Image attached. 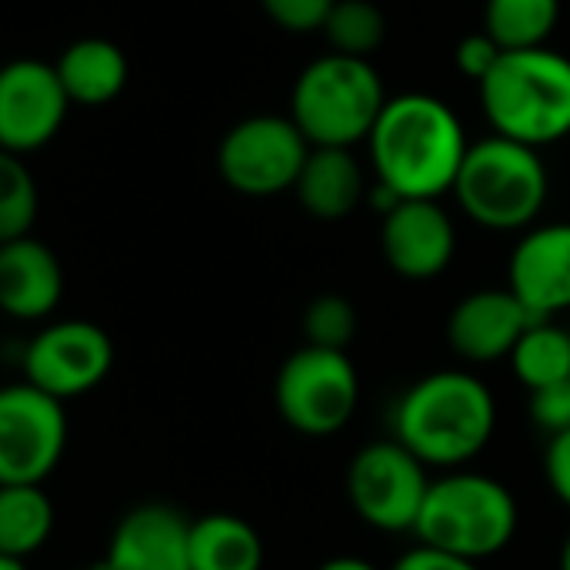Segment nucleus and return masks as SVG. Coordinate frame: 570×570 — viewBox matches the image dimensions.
<instances>
[{
  "instance_id": "1",
  "label": "nucleus",
  "mask_w": 570,
  "mask_h": 570,
  "mask_svg": "<svg viewBox=\"0 0 570 570\" xmlns=\"http://www.w3.org/2000/svg\"><path fill=\"white\" fill-rule=\"evenodd\" d=\"M364 144L374 177L404 200L451 194L471 147L454 107L434 94L387 97Z\"/></svg>"
},
{
  "instance_id": "2",
  "label": "nucleus",
  "mask_w": 570,
  "mask_h": 570,
  "mask_svg": "<svg viewBox=\"0 0 570 570\" xmlns=\"http://www.w3.org/2000/svg\"><path fill=\"white\" fill-rule=\"evenodd\" d=\"M391 428L394 441L428 468L458 471L491 444L498 404L481 377L468 371H434L401 394Z\"/></svg>"
},
{
  "instance_id": "3",
  "label": "nucleus",
  "mask_w": 570,
  "mask_h": 570,
  "mask_svg": "<svg viewBox=\"0 0 570 570\" xmlns=\"http://www.w3.org/2000/svg\"><path fill=\"white\" fill-rule=\"evenodd\" d=\"M478 90L494 134L534 150L570 137V57L554 47L504 50Z\"/></svg>"
},
{
  "instance_id": "4",
  "label": "nucleus",
  "mask_w": 570,
  "mask_h": 570,
  "mask_svg": "<svg viewBox=\"0 0 570 570\" xmlns=\"http://www.w3.org/2000/svg\"><path fill=\"white\" fill-rule=\"evenodd\" d=\"M384 104V80L371 60L324 53L297 73L287 117L311 147H354L367 140Z\"/></svg>"
},
{
  "instance_id": "5",
  "label": "nucleus",
  "mask_w": 570,
  "mask_h": 570,
  "mask_svg": "<svg viewBox=\"0 0 570 570\" xmlns=\"http://www.w3.org/2000/svg\"><path fill=\"white\" fill-rule=\"evenodd\" d=\"M551 177L528 144L491 134L468 147L451 194L461 210L488 230H524L548 204Z\"/></svg>"
},
{
  "instance_id": "6",
  "label": "nucleus",
  "mask_w": 570,
  "mask_h": 570,
  "mask_svg": "<svg viewBox=\"0 0 570 570\" xmlns=\"http://www.w3.org/2000/svg\"><path fill=\"white\" fill-rule=\"evenodd\" d=\"M518 521V501L501 481L478 471H448L431 481L414 534L421 544L481 564L514 541Z\"/></svg>"
},
{
  "instance_id": "7",
  "label": "nucleus",
  "mask_w": 570,
  "mask_h": 570,
  "mask_svg": "<svg viewBox=\"0 0 570 570\" xmlns=\"http://www.w3.org/2000/svg\"><path fill=\"white\" fill-rule=\"evenodd\" d=\"M274 401L297 434L327 438L354 417L361 404V377L347 351L307 344L281 364Z\"/></svg>"
},
{
  "instance_id": "8",
  "label": "nucleus",
  "mask_w": 570,
  "mask_h": 570,
  "mask_svg": "<svg viewBox=\"0 0 570 570\" xmlns=\"http://www.w3.org/2000/svg\"><path fill=\"white\" fill-rule=\"evenodd\" d=\"M307 154L311 144L291 117L257 114L224 134L217 147V170L234 194L277 197L294 190Z\"/></svg>"
},
{
  "instance_id": "9",
  "label": "nucleus",
  "mask_w": 570,
  "mask_h": 570,
  "mask_svg": "<svg viewBox=\"0 0 570 570\" xmlns=\"http://www.w3.org/2000/svg\"><path fill=\"white\" fill-rule=\"evenodd\" d=\"M431 478L401 441H374L361 448L347 468V501L364 524L384 534L417 528Z\"/></svg>"
},
{
  "instance_id": "10",
  "label": "nucleus",
  "mask_w": 570,
  "mask_h": 570,
  "mask_svg": "<svg viewBox=\"0 0 570 570\" xmlns=\"http://www.w3.org/2000/svg\"><path fill=\"white\" fill-rule=\"evenodd\" d=\"M63 401L17 381L0 387V484H43L67 451Z\"/></svg>"
},
{
  "instance_id": "11",
  "label": "nucleus",
  "mask_w": 570,
  "mask_h": 570,
  "mask_svg": "<svg viewBox=\"0 0 570 570\" xmlns=\"http://www.w3.org/2000/svg\"><path fill=\"white\" fill-rule=\"evenodd\" d=\"M23 381L57 401L97 391L114 367V341L94 321H50L20 354Z\"/></svg>"
},
{
  "instance_id": "12",
  "label": "nucleus",
  "mask_w": 570,
  "mask_h": 570,
  "mask_svg": "<svg viewBox=\"0 0 570 570\" xmlns=\"http://www.w3.org/2000/svg\"><path fill=\"white\" fill-rule=\"evenodd\" d=\"M70 110L57 67L40 57H17L0 67V150L33 154L47 147Z\"/></svg>"
},
{
  "instance_id": "13",
  "label": "nucleus",
  "mask_w": 570,
  "mask_h": 570,
  "mask_svg": "<svg viewBox=\"0 0 570 570\" xmlns=\"http://www.w3.org/2000/svg\"><path fill=\"white\" fill-rule=\"evenodd\" d=\"M381 250L394 274L431 281L451 267L458 230L438 200H401L381 217Z\"/></svg>"
},
{
  "instance_id": "14",
  "label": "nucleus",
  "mask_w": 570,
  "mask_h": 570,
  "mask_svg": "<svg viewBox=\"0 0 570 570\" xmlns=\"http://www.w3.org/2000/svg\"><path fill=\"white\" fill-rule=\"evenodd\" d=\"M107 570H190V518L164 501L130 508L110 531Z\"/></svg>"
},
{
  "instance_id": "15",
  "label": "nucleus",
  "mask_w": 570,
  "mask_h": 570,
  "mask_svg": "<svg viewBox=\"0 0 570 570\" xmlns=\"http://www.w3.org/2000/svg\"><path fill=\"white\" fill-rule=\"evenodd\" d=\"M508 287L538 321L570 311V224H544L518 240Z\"/></svg>"
},
{
  "instance_id": "16",
  "label": "nucleus",
  "mask_w": 570,
  "mask_h": 570,
  "mask_svg": "<svg viewBox=\"0 0 570 570\" xmlns=\"http://www.w3.org/2000/svg\"><path fill=\"white\" fill-rule=\"evenodd\" d=\"M538 321L511 287L501 291H474L464 297L448 321V341L458 357L471 364H494L511 357L521 334Z\"/></svg>"
},
{
  "instance_id": "17",
  "label": "nucleus",
  "mask_w": 570,
  "mask_h": 570,
  "mask_svg": "<svg viewBox=\"0 0 570 570\" xmlns=\"http://www.w3.org/2000/svg\"><path fill=\"white\" fill-rule=\"evenodd\" d=\"M63 297L60 257L33 234L0 244V314L47 321Z\"/></svg>"
},
{
  "instance_id": "18",
  "label": "nucleus",
  "mask_w": 570,
  "mask_h": 570,
  "mask_svg": "<svg viewBox=\"0 0 570 570\" xmlns=\"http://www.w3.org/2000/svg\"><path fill=\"white\" fill-rule=\"evenodd\" d=\"M367 177L354 147H311L294 194L317 220H344L367 204Z\"/></svg>"
},
{
  "instance_id": "19",
  "label": "nucleus",
  "mask_w": 570,
  "mask_h": 570,
  "mask_svg": "<svg viewBox=\"0 0 570 570\" xmlns=\"http://www.w3.org/2000/svg\"><path fill=\"white\" fill-rule=\"evenodd\" d=\"M53 67L70 104L80 107H104L117 100L130 80L127 53L107 37H80L67 43Z\"/></svg>"
},
{
  "instance_id": "20",
  "label": "nucleus",
  "mask_w": 570,
  "mask_h": 570,
  "mask_svg": "<svg viewBox=\"0 0 570 570\" xmlns=\"http://www.w3.org/2000/svg\"><path fill=\"white\" fill-rule=\"evenodd\" d=\"M264 541L237 514H204L190 521V570H261Z\"/></svg>"
},
{
  "instance_id": "21",
  "label": "nucleus",
  "mask_w": 570,
  "mask_h": 570,
  "mask_svg": "<svg viewBox=\"0 0 570 570\" xmlns=\"http://www.w3.org/2000/svg\"><path fill=\"white\" fill-rule=\"evenodd\" d=\"M57 511L43 484H0V554L27 561L47 548Z\"/></svg>"
},
{
  "instance_id": "22",
  "label": "nucleus",
  "mask_w": 570,
  "mask_h": 570,
  "mask_svg": "<svg viewBox=\"0 0 570 570\" xmlns=\"http://www.w3.org/2000/svg\"><path fill=\"white\" fill-rule=\"evenodd\" d=\"M561 20V0H488L484 33L501 50L544 47Z\"/></svg>"
},
{
  "instance_id": "23",
  "label": "nucleus",
  "mask_w": 570,
  "mask_h": 570,
  "mask_svg": "<svg viewBox=\"0 0 570 570\" xmlns=\"http://www.w3.org/2000/svg\"><path fill=\"white\" fill-rule=\"evenodd\" d=\"M508 361L528 391L570 381V334L554 321H531Z\"/></svg>"
},
{
  "instance_id": "24",
  "label": "nucleus",
  "mask_w": 570,
  "mask_h": 570,
  "mask_svg": "<svg viewBox=\"0 0 570 570\" xmlns=\"http://www.w3.org/2000/svg\"><path fill=\"white\" fill-rule=\"evenodd\" d=\"M321 33L334 53L371 60V53L387 40V17L374 0H337Z\"/></svg>"
},
{
  "instance_id": "25",
  "label": "nucleus",
  "mask_w": 570,
  "mask_h": 570,
  "mask_svg": "<svg viewBox=\"0 0 570 570\" xmlns=\"http://www.w3.org/2000/svg\"><path fill=\"white\" fill-rule=\"evenodd\" d=\"M40 194L20 154L0 150V244L27 237L37 224Z\"/></svg>"
},
{
  "instance_id": "26",
  "label": "nucleus",
  "mask_w": 570,
  "mask_h": 570,
  "mask_svg": "<svg viewBox=\"0 0 570 570\" xmlns=\"http://www.w3.org/2000/svg\"><path fill=\"white\" fill-rule=\"evenodd\" d=\"M357 334V311L341 294H321L304 311V337L314 347L347 351Z\"/></svg>"
},
{
  "instance_id": "27",
  "label": "nucleus",
  "mask_w": 570,
  "mask_h": 570,
  "mask_svg": "<svg viewBox=\"0 0 570 570\" xmlns=\"http://www.w3.org/2000/svg\"><path fill=\"white\" fill-rule=\"evenodd\" d=\"M337 0H261L264 13L287 33H314L324 27Z\"/></svg>"
},
{
  "instance_id": "28",
  "label": "nucleus",
  "mask_w": 570,
  "mask_h": 570,
  "mask_svg": "<svg viewBox=\"0 0 570 570\" xmlns=\"http://www.w3.org/2000/svg\"><path fill=\"white\" fill-rule=\"evenodd\" d=\"M531 421L551 438L570 428V381L531 391Z\"/></svg>"
},
{
  "instance_id": "29",
  "label": "nucleus",
  "mask_w": 570,
  "mask_h": 570,
  "mask_svg": "<svg viewBox=\"0 0 570 570\" xmlns=\"http://www.w3.org/2000/svg\"><path fill=\"white\" fill-rule=\"evenodd\" d=\"M501 53H504V50L481 30V33H471V37H464V40L458 43L454 63H458V70H461L464 77H471L474 83H481V80L491 73V67L498 63Z\"/></svg>"
},
{
  "instance_id": "30",
  "label": "nucleus",
  "mask_w": 570,
  "mask_h": 570,
  "mask_svg": "<svg viewBox=\"0 0 570 570\" xmlns=\"http://www.w3.org/2000/svg\"><path fill=\"white\" fill-rule=\"evenodd\" d=\"M544 474H548V484L554 491V498L570 508V428L554 434L548 441V454H544Z\"/></svg>"
},
{
  "instance_id": "31",
  "label": "nucleus",
  "mask_w": 570,
  "mask_h": 570,
  "mask_svg": "<svg viewBox=\"0 0 570 570\" xmlns=\"http://www.w3.org/2000/svg\"><path fill=\"white\" fill-rule=\"evenodd\" d=\"M391 570H481V564L468 561V558H458L451 551L421 544V548H411L407 554H401Z\"/></svg>"
},
{
  "instance_id": "32",
  "label": "nucleus",
  "mask_w": 570,
  "mask_h": 570,
  "mask_svg": "<svg viewBox=\"0 0 570 570\" xmlns=\"http://www.w3.org/2000/svg\"><path fill=\"white\" fill-rule=\"evenodd\" d=\"M317 570H381L377 564H371V561H364V558H351V554H344V558H331V561H324Z\"/></svg>"
},
{
  "instance_id": "33",
  "label": "nucleus",
  "mask_w": 570,
  "mask_h": 570,
  "mask_svg": "<svg viewBox=\"0 0 570 570\" xmlns=\"http://www.w3.org/2000/svg\"><path fill=\"white\" fill-rule=\"evenodd\" d=\"M0 570H30V568H27V561H17V558H3V554H0Z\"/></svg>"
},
{
  "instance_id": "34",
  "label": "nucleus",
  "mask_w": 570,
  "mask_h": 570,
  "mask_svg": "<svg viewBox=\"0 0 570 570\" xmlns=\"http://www.w3.org/2000/svg\"><path fill=\"white\" fill-rule=\"evenodd\" d=\"M561 570H570V534L564 538V548H561Z\"/></svg>"
},
{
  "instance_id": "35",
  "label": "nucleus",
  "mask_w": 570,
  "mask_h": 570,
  "mask_svg": "<svg viewBox=\"0 0 570 570\" xmlns=\"http://www.w3.org/2000/svg\"><path fill=\"white\" fill-rule=\"evenodd\" d=\"M77 570H107V568H104V564L97 561V564H87V568H77Z\"/></svg>"
}]
</instances>
